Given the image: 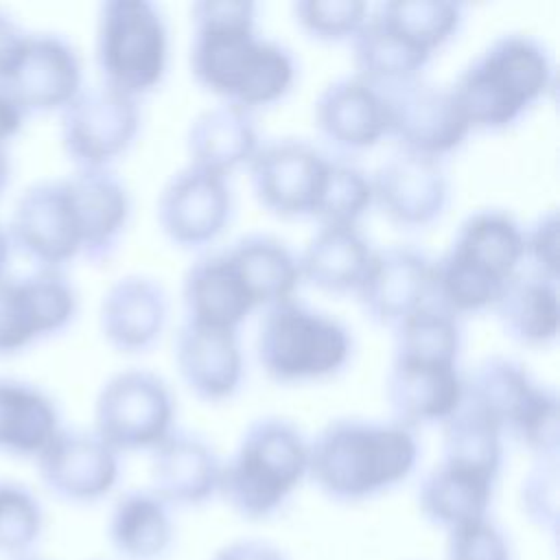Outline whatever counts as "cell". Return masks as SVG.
Segmentation results:
<instances>
[{
  "mask_svg": "<svg viewBox=\"0 0 560 560\" xmlns=\"http://www.w3.org/2000/svg\"><path fill=\"white\" fill-rule=\"evenodd\" d=\"M190 15V70L199 85L245 112L291 90L295 61L282 44L256 35L254 2L201 0Z\"/></svg>",
  "mask_w": 560,
  "mask_h": 560,
  "instance_id": "cell-1",
  "label": "cell"
},
{
  "mask_svg": "<svg viewBox=\"0 0 560 560\" xmlns=\"http://www.w3.org/2000/svg\"><path fill=\"white\" fill-rule=\"evenodd\" d=\"M416 462L413 431L394 420L339 418L308 442V479L339 503L392 490L413 472Z\"/></svg>",
  "mask_w": 560,
  "mask_h": 560,
  "instance_id": "cell-2",
  "label": "cell"
},
{
  "mask_svg": "<svg viewBox=\"0 0 560 560\" xmlns=\"http://www.w3.org/2000/svg\"><path fill=\"white\" fill-rule=\"evenodd\" d=\"M308 479V440L284 418L252 422L221 466L219 494L247 521L278 514Z\"/></svg>",
  "mask_w": 560,
  "mask_h": 560,
  "instance_id": "cell-3",
  "label": "cell"
},
{
  "mask_svg": "<svg viewBox=\"0 0 560 560\" xmlns=\"http://www.w3.org/2000/svg\"><path fill=\"white\" fill-rule=\"evenodd\" d=\"M553 85V66L529 35L494 39L451 88L470 129L512 125Z\"/></svg>",
  "mask_w": 560,
  "mask_h": 560,
  "instance_id": "cell-4",
  "label": "cell"
},
{
  "mask_svg": "<svg viewBox=\"0 0 560 560\" xmlns=\"http://www.w3.org/2000/svg\"><path fill=\"white\" fill-rule=\"evenodd\" d=\"M464 398L479 405L503 433L536 457H558L560 420L556 392L538 385L523 363L492 354L464 378Z\"/></svg>",
  "mask_w": 560,
  "mask_h": 560,
  "instance_id": "cell-5",
  "label": "cell"
},
{
  "mask_svg": "<svg viewBox=\"0 0 560 560\" xmlns=\"http://www.w3.org/2000/svg\"><path fill=\"white\" fill-rule=\"evenodd\" d=\"M350 348L341 322L293 300L267 308L256 339L258 361L278 383L330 376L348 361Z\"/></svg>",
  "mask_w": 560,
  "mask_h": 560,
  "instance_id": "cell-6",
  "label": "cell"
},
{
  "mask_svg": "<svg viewBox=\"0 0 560 560\" xmlns=\"http://www.w3.org/2000/svg\"><path fill=\"white\" fill-rule=\"evenodd\" d=\"M166 57V22L153 2L109 0L101 7L96 66L105 85L136 98L162 81Z\"/></svg>",
  "mask_w": 560,
  "mask_h": 560,
  "instance_id": "cell-7",
  "label": "cell"
},
{
  "mask_svg": "<svg viewBox=\"0 0 560 560\" xmlns=\"http://www.w3.org/2000/svg\"><path fill=\"white\" fill-rule=\"evenodd\" d=\"M523 262V230L503 210H477L462 221L438 260L448 284L472 300L494 302Z\"/></svg>",
  "mask_w": 560,
  "mask_h": 560,
  "instance_id": "cell-8",
  "label": "cell"
},
{
  "mask_svg": "<svg viewBox=\"0 0 560 560\" xmlns=\"http://www.w3.org/2000/svg\"><path fill=\"white\" fill-rule=\"evenodd\" d=\"M175 402L168 385L153 372L125 370L98 392L94 433L120 451H153L171 431Z\"/></svg>",
  "mask_w": 560,
  "mask_h": 560,
  "instance_id": "cell-9",
  "label": "cell"
},
{
  "mask_svg": "<svg viewBox=\"0 0 560 560\" xmlns=\"http://www.w3.org/2000/svg\"><path fill=\"white\" fill-rule=\"evenodd\" d=\"M138 129L136 98L105 83L81 88L61 109V144L77 168H107L131 147Z\"/></svg>",
  "mask_w": 560,
  "mask_h": 560,
  "instance_id": "cell-10",
  "label": "cell"
},
{
  "mask_svg": "<svg viewBox=\"0 0 560 560\" xmlns=\"http://www.w3.org/2000/svg\"><path fill=\"white\" fill-rule=\"evenodd\" d=\"M385 96L387 133L398 151L438 160L457 149L470 131L451 88L422 79L381 90Z\"/></svg>",
  "mask_w": 560,
  "mask_h": 560,
  "instance_id": "cell-11",
  "label": "cell"
},
{
  "mask_svg": "<svg viewBox=\"0 0 560 560\" xmlns=\"http://www.w3.org/2000/svg\"><path fill=\"white\" fill-rule=\"evenodd\" d=\"M330 155L317 147L284 138L258 147L249 160V182L256 199L269 212L287 219H313Z\"/></svg>",
  "mask_w": 560,
  "mask_h": 560,
  "instance_id": "cell-12",
  "label": "cell"
},
{
  "mask_svg": "<svg viewBox=\"0 0 560 560\" xmlns=\"http://www.w3.org/2000/svg\"><path fill=\"white\" fill-rule=\"evenodd\" d=\"M77 313V291L61 269H35L0 280V357L63 330Z\"/></svg>",
  "mask_w": 560,
  "mask_h": 560,
  "instance_id": "cell-13",
  "label": "cell"
},
{
  "mask_svg": "<svg viewBox=\"0 0 560 560\" xmlns=\"http://www.w3.org/2000/svg\"><path fill=\"white\" fill-rule=\"evenodd\" d=\"M7 232L11 245L37 269H61L81 256V230L66 177L28 186L15 201Z\"/></svg>",
  "mask_w": 560,
  "mask_h": 560,
  "instance_id": "cell-14",
  "label": "cell"
},
{
  "mask_svg": "<svg viewBox=\"0 0 560 560\" xmlns=\"http://www.w3.org/2000/svg\"><path fill=\"white\" fill-rule=\"evenodd\" d=\"M230 217L232 192L225 177L192 164L173 173L158 197L160 228L179 247L212 243Z\"/></svg>",
  "mask_w": 560,
  "mask_h": 560,
  "instance_id": "cell-15",
  "label": "cell"
},
{
  "mask_svg": "<svg viewBox=\"0 0 560 560\" xmlns=\"http://www.w3.org/2000/svg\"><path fill=\"white\" fill-rule=\"evenodd\" d=\"M35 459L46 488L72 503L101 501L120 475L118 453L94 431L59 429Z\"/></svg>",
  "mask_w": 560,
  "mask_h": 560,
  "instance_id": "cell-16",
  "label": "cell"
},
{
  "mask_svg": "<svg viewBox=\"0 0 560 560\" xmlns=\"http://www.w3.org/2000/svg\"><path fill=\"white\" fill-rule=\"evenodd\" d=\"M26 114L63 109L83 88L74 46L55 33H28L2 83Z\"/></svg>",
  "mask_w": 560,
  "mask_h": 560,
  "instance_id": "cell-17",
  "label": "cell"
},
{
  "mask_svg": "<svg viewBox=\"0 0 560 560\" xmlns=\"http://www.w3.org/2000/svg\"><path fill=\"white\" fill-rule=\"evenodd\" d=\"M464 378L457 361L394 352L385 396L394 422L416 429L444 422L462 400Z\"/></svg>",
  "mask_w": 560,
  "mask_h": 560,
  "instance_id": "cell-18",
  "label": "cell"
},
{
  "mask_svg": "<svg viewBox=\"0 0 560 560\" xmlns=\"http://www.w3.org/2000/svg\"><path fill=\"white\" fill-rule=\"evenodd\" d=\"M372 203L400 228L433 223L448 203V177L438 160L396 151L370 177Z\"/></svg>",
  "mask_w": 560,
  "mask_h": 560,
  "instance_id": "cell-19",
  "label": "cell"
},
{
  "mask_svg": "<svg viewBox=\"0 0 560 560\" xmlns=\"http://www.w3.org/2000/svg\"><path fill=\"white\" fill-rule=\"evenodd\" d=\"M433 260L416 247L396 245L374 249L357 300L374 324L398 328L405 319L429 304Z\"/></svg>",
  "mask_w": 560,
  "mask_h": 560,
  "instance_id": "cell-20",
  "label": "cell"
},
{
  "mask_svg": "<svg viewBox=\"0 0 560 560\" xmlns=\"http://www.w3.org/2000/svg\"><path fill=\"white\" fill-rule=\"evenodd\" d=\"M175 365L186 387L201 400L232 398L243 378L236 330L184 319L173 341Z\"/></svg>",
  "mask_w": 560,
  "mask_h": 560,
  "instance_id": "cell-21",
  "label": "cell"
},
{
  "mask_svg": "<svg viewBox=\"0 0 560 560\" xmlns=\"http://www.w3.org/2000/svg\"><path fill=\"white\" fill-rule=\"evenodd\" d=\"M217 451L197 433L173 429L151 451V492L171 508H195L219 494Z\"/></svg>",
  "mask_w": 560,
  "mask_h": 560,
  "instance_id": "cell-22",
  "label": "cell"
},
{
  "mask_svg": "<svg viewBox=\"0 0 560 560\" xmlns=\"http://www.w3.org/2000/svg\"><path fill=\"white\" fill-rule=\"evenodd\" d=\"M81 230V256L103 262L118 249L131 214V197L109 168H77L66 177Z\"/></svg>",
  "mask_w": 560,
  "mask_h": 560,
  "instance_id": "cell-23",
  "label": "cell"
},
{
  "mask_svg": "<svg viewBox=\"0 0 560 560\" xmlns=\"http://www.w3.org/2000/svg\"><path fill=\"white\" fill-rule=\"evenodd\" d=\"M168 293L147 276L118 278L103 295L98 326L105 341L118 352H144L164 330Z\"/></svg>",
  "mask_w": 560,
  "mask_h": 560,
  "instance_id": "cell-24",
  "label": "cell"
},
{
  "mask_svg": "<svg viewBox=\"0 0 560 560\" xmlns=\"http://www.w3.org/2000/svg\"><path fill=\"white\" fill-rule=\"evenodd\" d=\"M315 127L341 151L370 149L387 133L385 96L357 74L337 79L315 101Z\"/></svg>",
  "mask_w": 560,
  "mask_h": 560,
  "instance_id": "cell-25",
  "label": "cell"
},
{
  "mask_svg": "<svg viewBox=\"0 0 560 560\" xmlns=\"http://www.w3.org/2000/svg\"><path fill=\"white\" fill-rule=\"evenodd\" d=\"M357 77L378 90L420 79L431 52L396 28L374 9L350 37Z\"/></svg>",
  "mask_w": 560,
  "mask_h": 560,
  "instance_id": "cell-26",
  "label": "cell"
},
{
  "mask_svg": "<svg viewBox=\"0 0 560 560\" xmlns=\"http://www.w3.org/2000/svg\"><path fill=\"white\" fill-rule=\"evenodd\" d=\"M184 311L190 322L236 330L254 306L236 267L225 252L197 258L182 282Z\"/></svg>",
  "mask_w": 560,
  "mask_h": 560,
  "instance_id": "cell-27",
  "label": "cell"
},
{
  "mask_svg": "<svg viewBox=\"0 0 560 560\" xmlns=\"http://www.w3.org/2000/svg\"><path fill=\"white\" fill-rule=\"evenodd\" d=\"M190 164L225 177L249 164L258 151V131L252 112L221 103L197 114L186 133Z\"/></svg>",
  "mask_w": 560,
  "mask_h": 560,
  "instance_id": "cell-28",
  "label": "cell"
},
{
  "mask_svg": "<svg viewBox=\"0 0 560 560\" xmlns=\"http://www.w3.org/2000/svg\"><path fill=\"white\" fill-rule=\"evenodd\" d=\"M494 483L479 472L440 462L420 481L418 508L431 525L448 534L488 516Z\"/></svg>",
  "mask_w": 560,
  "mask_h": 560,
  "instance_id": "cell-29",
  "label": "cell"
},
{
  "mask_svg": "<svg viewBox=\"0 0 560 560\" xmlns=\"http://www.w3.org/2000/svg\"><path fill=\"white\" fill-rule=\"evenodd\" d=\"M374 249L359 228H319L306 243L300 278L328 293H357L372 265Z\"/></svg>",
  "mask_w": 560,
  "mask_h": 560,
  "instance_id": "cell-30",
  "label": "cell"
},
{
  "mask_svg": "<svg viewBox=\"0 0 560 560\" xmlns=\"http://www.w3.org/2000/svg\"><path fill=\"white\" fill-rule=\"evenodd\" d=\"M59 429V409L44 389L0 376V453L37 457Z\"/></svg>",
  "mask_w": 560,
  "mask_h": 560,
  "instance_id": "cell-31",
  "label": "cell"
},
{
  "mask_svg": "<svg viewBox=\"0 0 560 560\" xmlns=\"http://www.w3.org/2000/svg\"><path fill=\"white\" fill-rule=\"evenodd\" d=\"M254 306H276L293 300L300 284L298 256L276 236L247 234L225 249Z\"/></svg>",
  "mask_w": 560,
  "mask_h": 560,
  "instance_id": "cell-32",
  "label": "cell"
},
{
  "mask_svg": "<svg viewBox=\"0 0 560 560\" xmlns=\"http://www.w3.org/2000/svg\"><path fill=\"white\" fill-rule=\"evenodd\" d=\"M109 540L125 560H162L175 542L173 508L151 490L125 492L109 514Z\"/></svg>",
  "mask_w": 560,
  "mask_h": 560,
  "instance_id": "cell-33",
  "label": "cell"
},
{
  "mask_svg": "<svg viewBox=\"0 0 560 560\" xmlns=\"http://www.w3.org/2000/svg\"><path fill=\"white\" fill-rule=\"evenodd\" d=\"M492 311L503 330L518 343L545 346L558 332L556 282L532 271H516L499 291Z\"/></svg>",
  "mask_w": 560,
  "mask_h": 560,
  "instance_id": "cell-34",
  "label": "cell"
},
{
  "mask_svg": "<svg viewBox=\"0 0 560 560\" xmlns=\"http://www.w3.org/2000/svg\"><path fill=\"white\" fill-rule=\"evenodd\" d=\"M442 462L499 479L503 462L501 427L472 400L464 398L442 422Z\"/></svg>",
  "mask_w": 560,
  "mask_h": 560,
  "instance_id": "cell-35",
  "label": "cell"
},
{
  "mask_svg": "<svg viewBox=\"0 0 560 560\" xmlns=\"http://www.w3.org/2000/svg\"><path fill=\"white\" fill-rule=\"evenodd\" d=\"M372 206L370 177L343 158H330L324 188L313 212L319 228H357Z\"/></svg>",
  "mask_w": 560,
  "mask_h": 560,
  "instance_id": "cell-36",
  "label": "cell"
},
{
  "mask_svg": "<svg viewBox=\"0 0 560 560\" xmlns=\"http://www.w3.org/2000/svg\"><path fill=\"white\" fill-rule=\"evenodd\" d=\"M376 9L431 55L457 33L464 20L462 4L446 0H389Z\"/></svg>",
  "mask_w": 560,
  "mask_h": 560,
  "instance_id": "cell-37",
  "label": "cell"
},
{
  "mask_svg": "<svg viewBox=\"0 0 560 560\" xmlns=\"http://www.w3.org/2000/svg\"><path fill=\"white\" fill-rule=\"evenodd\" d=\"M44 527L39 501L18 483H0V551H28Z\"/></svg>",
  "mask_w": 560,
  "mask_h": 560,
  "instance_id": "cell-38",
  "label": "cell"
},
{
  "mask_svg": "<svg viewBox=\"0 0 560 560\" xmlns=\"http://www.w3.org/2000/svg\"><path fill=\"white\" fill-rule=\"evenodd\" d=\"M298 24L315 39H350L368 15L361 0H300L293 4Z\"/></svg>",
  "mask_w": 560,
  "mask_h": 560,
  "instance_id": "cell-39",
  "label": "cell"
},
{
  "mask_svg": "<svg viewBox=\"0 0 560 560\" xmlns=\"http://www.w3.org/2000/svg\"><path fill=\"white\" fill-rule=\"evenodd\" d=\"M521 505L540 529L556 532L560 512V468L558 457H538L521 486Z\"/></svg>",
  "mask_w": 560,
  "mask_h": 560,
  "instance_id": "cell-40",
  "label": "cell"
},
{
  "mask_svg": "<svg viewBox=\"0 0 560 560\" xmlns=\"http://www.w3.org/2000/svg\"><path fill=\"white\" fill-rule=\"evenodd\" d=\"M446 560H512V545L486 516L446 534Z\"/></svg>",
  "mask_w": 560,
  "mask_h": 560,
  "instance_id": "cell-41",
  "label": "cell"
},
{
  "mask_svg": "<svg viewBox=\"0 0 560 560\" xmlns=\"http://www.w3.org/2000/svg\"><path fill=\"white\" fill-rule=\"evenodd\" d=\"M558 212L540 214L523 232V260L529 262L532 273L556 282L558 280Z\"/></svg>",
  "mask_w": 560,
  "mask_h": 560,
  "instance_id": "cell-42",
  "label": "cell"
},
{
  "mask_svg": "<svg viewBox=\"0 0 560 560\" xmlns=\"http://www.w3.org/2000/svg\"><path fill=\"white\" fill-rule=\"evenodd\" d=\"M26 35L28 33H24L18 22L0 9V83L7 81Z\"/></svg>",
  "mask_w": 560,
  "mask_h": 560,
  "instance_id": "cell-43",
  "label": "cell"
},
{
  "mask_svg": "<svg viewBox=\"0 0 560 560\" xmlns=\"http://www.w3.org/2000/svg\"><path fill=\"white\" fill-rule=\"evenodd\" d=\"M212 560H289L278 547L260 540H234L221 547Z\"/></svg>",
  "mask_w": 560,
  "mask_h": 560,
  "instance_id": "cell-44",
  "label": "cell"
},
{
  "mask_svg": "<svg viewBox=\"0 0 560 560\" xmlns=\"http://www.w3.org/2000/svg\"><path fill=\"white\" fill-rule=\"evenodd\" d=\"M26 116L28 114L13 98V94L0 83V144L7 147L9 140H13L20 133Z\"/></svg>",
  "mask_w": 560,
  "mask_h": 560,
  "instance_id": "cell-45",
  "label": "cell"
},
{
  "mask_svg": "<svg viewBox=\"0 0 560 560\" xmlns=\"http://www.w3.org/2000/svg\"><path fill=\"white\" fill-rule=\"evenodd\" d=\"M11 238L9 232L0 225V280L7 278V269H9V258H11Z\"/></svg>",
  "mask_w": 560,
  "mask_h": 560,
  "instance_id": "cell-46",
  "label": "cell"
},
{
  "mask_svg": "<svg viewBox=\"0 0 560 560\" xmlns=\"http://www.w3.org/2000/svg\"><path fill=\"white\" fill-rule=\"evenodd\" d=\"M11 179V160H9V151L4 144H0V197L7 190Z\"/></svg>",
  "mask_w": 560,
  "mask_h": 560,
  "instance_id": "cell-47",
  "label": "cell"
}]
</instances>
